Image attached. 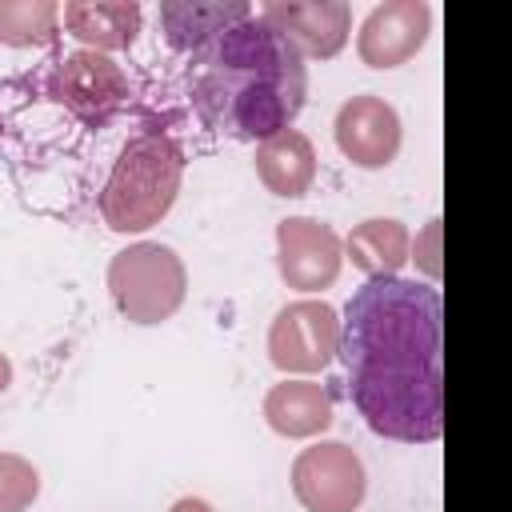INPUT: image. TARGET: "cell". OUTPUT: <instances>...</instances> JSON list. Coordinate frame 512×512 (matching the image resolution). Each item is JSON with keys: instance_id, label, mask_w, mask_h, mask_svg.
I'll use <instances>...</instances> for the list:
<instances>
[{"instance_id": "9", "label": "cell", "mask_w": 512, "mask_h": 512, "mask_svg": "<svg viewBox=\"0 0 512 512\" xmlns=\"http://www.w3.org/2000/svg\"><path fill=\"white\" fill-rule=\"evenodd\" d=\"M332 136H336V148L344 152V160L372 172V168H388L400 156L404 128H400V112L384 96L364 92V96H352L340 104Z\"/></svg>"}, {"instance_id": "18", "label": "cell", "mask_w": 512, "mask_h": 512, "mask_svg": "<svg viewBox=\"0 0 512 512\" xmlns=\"http://www.w3.org/2000/svg\"><path fill=\"white\" fill-rule=\"evenodd\" d=\"M40 496V472L20 452H0V512H24Z\"/></svg>"}, {"instance_id": "19", "label": "cell", "mask_w": 512, "mask_h": 512, "mask_svg": "<svg viewBox=\"0 0 512 512\" xmlns=\"http://www.w3.org/2000/svg\"><path fill=\"white\" fill-rule=\"evenodd\" d=\"M408 260H416V268H424L428 276H440V220H428L416 244H408Z\"/></svg>"}, {"instance_id": "14", "label": "cell", "mask_w": 512, "mask_h": 512, "mask_svg": "<svg viewBox=\"0 0 512 512\" xmlns=\"http://www.w3.org/2000/svg\"><path fill=\"white\" fill-rule=\"evenodd\" d=\"M264 420L284 440H312V436H324L336 416H332V396L324 384L308 376H292V380L284 376L264 396Z\"/></svg>"}, {"instance_id": "4", "label": "cell", "mask_w": 512, "mask_h": 512, "mask_svg": "<svg viewBox=\"0 0 512 512\" xmlns=\"http://www.w3.org/2000/svg\"><path fill=\"white\" fill-rule=\"evenodd\" d=\"M108 296L128 324H164L188 296V268L176 248L160 240H136L108 260Z\"/></svg>"}, {"instance_id": "11", "label": "cell", "mask_w": 512, "mask_h": 512, "mask_svg": "<svg viewBox=\"0 0 512 512\" xmlns=\"http://www.w3.org/2000/svg\"><path fill=\"white\" fill-rule=\"evenodd\" d=\"M428 32L432 8L424 0H384L364 16L356 52L368 68H400L428 44Z\"/></svg>"}, {"instance_id": "6", "label": "cell", "mask_w": 512, "mask_h": 512, "mask_svg": "<svg viewBox=\"0 0 512 512\" xmlns=\"http://www.w3.org/2000/svg\"><path fill=\"white\" fill-rule=\"evenodd\" d=\"M336 348H340V316L328 300L316 296L284 304L268 328V360L284 376L324 372Z\"/></svg>"}, {"instance_id": "1", "label": "cell", "mask_w": 512, "mask_h": 512, "mask_svg": "<svg viewBox=\"0 0 512 512\" xmlns=\"http://www.w3.org/2000/svg\"><path fill=\"white\" fill-rule=\"evenodd\" d=\"M440 324V292L420 280L376 276L348 296L336 356L348 376V396L376 436L400 444L440 440Z\"/></svg>"}, {"instance_id": "2", "label": "cell", "mask_w": 512, "mask_h": 512, "mask_svg": "<svg viewBox=\"0 0 512 512\" xmlns=\"http://www.w3.org/2000/svg\"><path fill=\"white\" fill-rule=\"evenodd\" d=\"M192 100L200 116L236 140H272L292 128L308 96L304 56L256 12L192 56Z\"/></svg>"}, {"instance_id": "21", "label": "cell", "mask_w": 512, "mask_h": 512, "mask_svg": "<svg viewBox=\"0 0 512 512\" xmlns=\"http://www.w3.org/2000/svg\"><path fill=\"white\" fill-rule=\"evenodd\" d=\"M8 384H12V360H8L4 352H0V392H4Z\"/></svg>"}, {"instance_id": "15", "label": "cell", "mask_w": 512, "mask_h": 512, "mask_svg": "<svg viewBox=\"0 0 512 512\" xmlns=\"http://www.w3.org/2000/svg\"><path fill=\"white\" fill-rule=\"evenodd\" d=\"M256 176L272 196L296 200L316 180V148L300 128H288L264 144H256Z\"/></svg>"}, {"instance_id": "12", "label": "cell", "mask_w": 512, "mask_h": 512, "mask_svg": "<svg viewBox=\"0 0 512 512\" xmlns=\"http://www.w3.org/2000/svg\"><path fill=\"white\" fill-rule=\"evenodd\" d=\"M140 4L136 0H68L60 4V24L92 52H124L140 36Z\"/></svg>"}, {"instance_id": "16", "label": "cell", "mask_w": 512, "mask_h": 512, "mask_svg": "<svg viewBox=\"0 0 512 512\" xmlns=\"http://www.w3.org/2000/svg\"><path fill=\"white\" fill-rule=\"evenodd\" d=\"M408 244H412V236L400 220L372 216L344 236V260H352V268H360L368 280L400 276V268L408 264Z\"/></svg>"}, {"instance_id": "10", "label": "cell", "mask_w": 512, "mask_h": 512, "mask_svg": "<svg viewBox=\"0 0 512 512\" xmlns=\"http://www.w3.org/2000/svg\"><path fill=\"white\" fill-rule=\"evenodd\" d=\"M256 16L272 24L300 56L312 60L340 56L352 32V4L344 0H272Z\"/></svg>"}, {"instance_id": "13", "label": "cell", "mask_w": 512, "mask_h": 512, "mask_svg": "<svg viewBox=\"0 0 512 512\" xmlns=\"http://www.w3.org/2000/svg\"><path fill=\"white\" fill-rule=\"evenodd\" d=\"M252 12L256 8L244 0H168V4H160V24L176 52L200 56L204 48H212L228 28H236Z\"/></svg>"}, {"instance_id": "5", "label": "cell", "mask_w": 512, "mask_h": 512, "mask_svg": "<svg viewBox=\"0 0 512 512\" xmlns=\"http://www.w3.org/2000/svg\"><path fill=\"white\" fill-rule=\"evenodd\" d=\"M292 496L304 512H356L368 496V472L344 440H316L292 460Z\"/></svg>"}, {"instance_id": "8", "label": "cell", "mask_w": 512, "mask_h": 512, "mask_svg": "<svg viewBox=\"0 0 512 512\" xmlns=\"http://www.w3.org/2000/svg\"><path fill=\"white\" fill-rule=\"evenodd\" d=\"M276 268L296 292H324L344 268V240L316 216H284L276 224Z\"/></svg>"}, {"instance_id": "20", "label": "cell", "mask_w": 512, "mask_h": 512, "mask_svg": "<svg viewBox=\"0 0 512 512\" xmlns=\"http://www.w3.org/2000/svg\"><path fill=\"white\" fill-rule=\"evenodd\" d=\"M168 512H216V508H212L208 500H200V496H180Z\"/></svg>"}, {"instance_id": "7", "label": "cell", "mask_w": 512, "mask_h": 512, "mask_svg": "<svg viewBox=\"0 0 512 512\" xmlns=\"http://www.w3.org/2000/svg\"><path fill=\"white\" fill-rule=\"evenodd\" d=\"M48 96L56 104H64L80 124L104 128L128 104L132 84L112 56L92 52V48H76L56 64V72L48 80Z\"/></svg>"}, {"instance_id": "3", "label": "cell", "mask_w": 512, "mask_h": 512, "mask_svg": "<svg viewBox=\"0 0 512 512\" xmlns=\"http://www.w3.org/2000/svg\"><path fill=\"white\" fill-rule=\"evenodd\" d=\"M180 184H184V148L160 128L136 132L120 148L100 188V216L112 232L124 236L148 232L172 212Z\"/></svg>"}, {"instance_id": "17", "label": "cell", "mask_w": 512, "mask_h": 512, "mask_svg": "<svg viewBox=\"0 0 512 512\" xmlns=\"http://www.w3.org/2000/svg\"><path fill=\"white\" fill-rule=\"evenodd\" d=\"M60 36L56 0H0V44L8 48H44Z\"/></svg>"}]
</instances>
